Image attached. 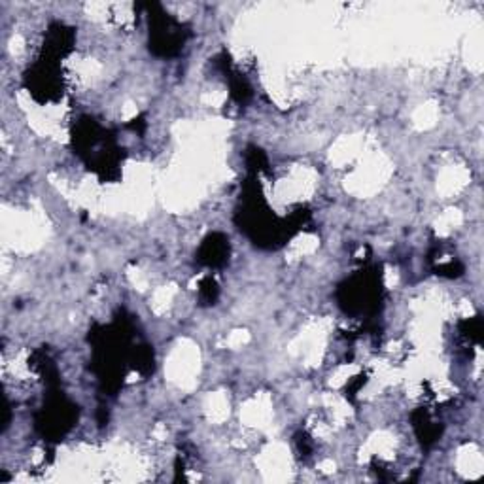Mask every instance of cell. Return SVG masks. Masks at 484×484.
I'll return each instance as SVG.
<instances>
[{
	"instance_id": "obj_1",
	"label": "cell",
	"mask_w": 484,
	"mask_h": 484,
	"mask_svg": "<svg viewBox=\"0 0 484 484\" xmlns=\"http://www.w3.org/2000/svg\"><path fill=\"white\" fill-rule=\"evenodd\" d=\"M227 250H229V246H227V241H225L224 236L214 235L204 242V246H202L201 252V260L204 261V263H208V265H219V263H224L225 261Z\"/></svg>"
}]
</instances>
